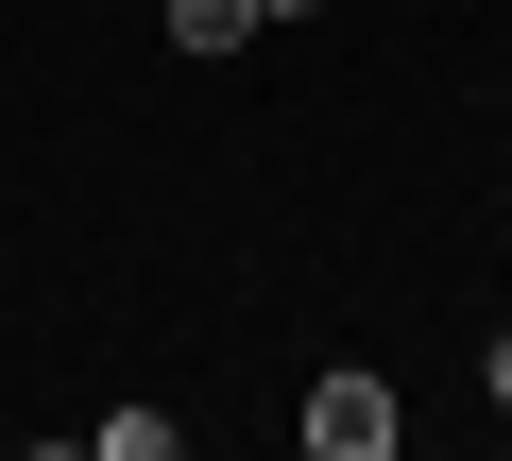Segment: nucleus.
Instances as JSON below:
<instances>
[{
    "instance_id": "3",
    "label": "nucleus",
    "mask_w": 512,
    "mask_h": 461,
    "mask_svg": "<svg viewBox=\"0 0 512 461\" xmlns=\"http://www.w3.org/2000/svg\"><path fill=\"white\" fill-rule=\"evenodd\" d=\"M478 393H495V410H512V325H495V359H478Z\"/></svg>"
},
{
    "instance_id": "2",
    "label": "nucleus",
    "mask_w": 512,
    "mask_h": 461,
    "mask_svg": "<svg viewBox=\"0 0 512 461\" xmlns=\"http://www.w3.org/2000/svg\"><path fill=\"white\" fill-rule=\"evenodd\" d=\"M256 35V0H171V52H239Z\"/></svg>"
},
{
    "instance_id": "4",
    "label": "nucleus",
    "mask_w": 512,
    "mask_h": 461,
    "mask_svg": "<svg viewBox=\"0 0 512 461\" xmlns=\"http://www.w3.org/2000/svg\"><path fill=\"white\" fill-rule=\"evenodd\" d=\"M256 18H325V0H256Z\"/></svg>"
},
{
    "instance_id": "1",
    "label": "nucleus",
    "mask_w": 512,
    "mask_h": 461,
    "mask_svg": "<svg viewBox=\"0 0 512 461\" xmlns=\"http://www.w3.org/2000/svg\"><path fill=\"white\" fill-rule=\"evenodd\" d=\"M393 427H410V410H393V376H359V359H325V376H308V444H325V461H393Z\"/></svg>"
}]
</instances>
